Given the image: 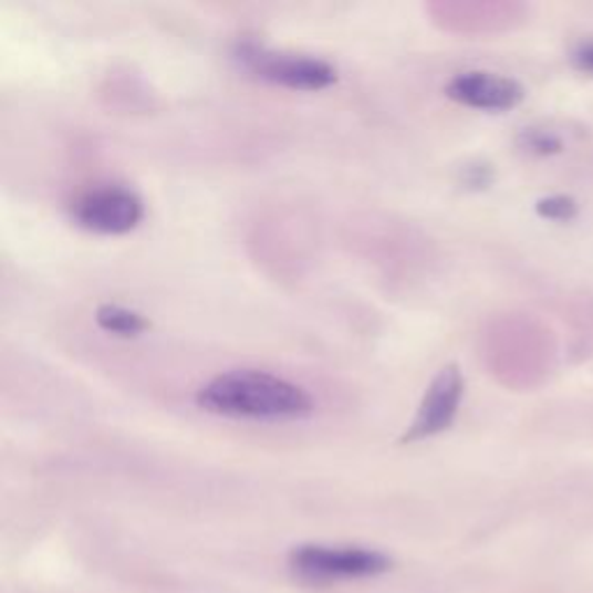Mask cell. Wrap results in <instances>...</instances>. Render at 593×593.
<instances>
[{
	"instance_id": "7a4b0ae2",
	"label": "cell",
	"mask_w": 593,
	"mask_h": 593,
	"mask_svg": "<svg viewBox=\"0 0 593 593\" xmlns=\"http://www.w3.org/2000/svg\"><path fill=\"white\" fill-rule=\"evenodd\" d=\"M235 59L253 77L292 91H323L336 82V67L323 59L271 52L256 42H241Z\"/></svg>"
},
{
	"instance_id": "6da1fadb",
	"label": "cell",
	"mask_w": 593,
	"mask_h": 593,
	"mask_svg": "<svg viewBox=\"0 0 593 593\" xmlns=\"http://www.w3.org/2000/svg\"><path fill=\"white\" fill-rule=\"evenodd\" d=\"M195 404L211 415L260 419V423L304 419L315 410L311 394L304 387L253 368H237L211 378L197 389Z\"/></svg>"
},
{
	"instance_id": "ba28073f",
	"label": "cell",
	"mask_w": 593,
	"mask_h": 593,
	"mask_svg": "<svg viewBox=\"0 0 593 593\" xmlns=\"http://www.w3.org/2000/svg\"><path fill=\"white\" fill-rule=\"evenodd\" d=\"M519 146L533 156H556L563 152V142L559 135L538 128H529L519 135Z\"/></svg>"
},
{
	"instance_id": "9c48e42d",
	"label": "cell",
	"mask_w": 593,
	"mask_h": 593,
	"mask_svg": "<svg viewBox=\"0 0 593 593\" xmlns=\"http://www.w3.org/2000/svg\"><path fill=\"white\" fill-rule=\"evenodd\" d=\"M535 211L540 218L552 222H571L578 216V202L568 195H550L538 200Z\"/></svg>"
},
{
	"instance_id": "277c9868",
	"label": "cell",
	"mask_w": 593,
	"mask_h": 593,
	"mask_svg": "<svg viewBox=\"0 0 593 593\" xmlns=\"http://www.w3.org/2000/svg\"><path fill=\"white\" fill-rule=\"evenodd\" d=\"M142 216V200L123 186L93 188L72 205L74 222L97 235H126L139 226Z\"/></svg>"
},
{
	"instance_id": "8992f818",
	"label": "cell",
	"mask_w": 593,
	"mask_h": 593,
	"mask_svg": "<svg viewBox=\"0 0 593 593\" xmlns=\"http://www.w3.org/2000/svg\"><path fill=\"white\" fill-rule=\"evenodd\" d=\"M455 103L482 112H510L524 101V86L503 74L471 70L459 72L445 86Z\"/></svg>"
},
{
	"instance_id": "52a82bcc",
	"label": "cell",
	"mask_w": 593,
	"mask_h": 593,
	"mask_svg": "<svg viewBox=\"0 0 593 593\" xmlns=\"http://www.w3.org/2000/svg\"><path fill=\"white\" fill-rule=\"evenodd\" d=\"M95 323L103 332L121 339H135L148 330V320L144 315L118 304L97 306Z\"/></svg>"
},
{
	"instance_id": "3957f363",
	"label": "cell",
	"mask_w": 593,
	"mask_h": 593,
	"mask_svg": "<svg viewBox=\"0 0 593 593\" xmlns=\"http://www.w3.org/2000/svg\"><path fill=\"white\" fill-rule=\"evenodd\" d=\"M290 568L306 582H336L383 575L392 568V561L376 550L302 545L290 552Z\"/></svg>"
},
{
	"instance_id": "8fae6325",
	"label": "cell",
	"mask_w": 593,
	"mask_h": 593,
	"mask_svg": "<svg viewBox=\"0 0 593 593\" xmlns=\"http://www.w3.org/2000/svg\"><path fill=\"white\" fill-rule=\"evenodd\" d=\"M461 179H464V186L468 188H485L491 181V171L487 165H471L464 169Z\"/></svg>"
},
{
	"instance_id": "30bf717a",
	"label": "cell",
	"mask_w": 593,
	"mask_h": 593,
	"mask_svg": "<svg viewBox=\"0 0 593 593\" xmlns=\"http://www.w3.org/2000/svg\"><path fill=\"white\" fill-rule=\"evenodd\" d=\"M571 63L578 72L593 77V40H582L571 52Z\"/></svg>"
},
{
	"instance_id": "5b68a950",
	"label": "cell",
	"mask_w": 593,
	"mask_h": 593,
	"mask_svg": "<svg viewBox=\"0 0 593 593\" xmlns=\"http://www.w3.org/2000/svg\"><path fill=\"white\" fill-rule=\"evenodd\" d=\"M464 399V376L457 364L443 366L429 383L423 402L408 425L402 443L425 440L450 429Z\"/></svg>"
}]
</instances>
